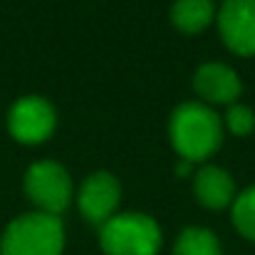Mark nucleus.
<instances>
[{"mask_svg":"<svg viewBox=\"0 0 255 255\" xmlns=\"http://www.w3.org/2000/svg\"><path fill=\"white\" fill-rule=\"evenodd\" d=\"M173 255H221V241L208 228H183L173 243Z\"/></svg>","mask_w":255,"mask_h":255,"instance_id":"obj_11","label":"nucleus"},{"mask_svg":"<svg viewBox=\"0 0 255 255\" xmlns=\"http://www.w3.org/2000/svg\"><path fill=\"white\" fill-rule=\"evenodd\" d=\"M223 127L236 134V136H248L251 131L255 129V114L251 107L246 104H231L226 107V117H223Z\"/></svg>","mask_w":255,"mask_h":255,"instance_id":"obj_13","label":"nucleus"},{"mask_svg":"<svg viewBox=\"0 0 255 255\" xmlns=\"http://www.w3.org/2000/svg\"><path fill=\"white\" fill-rule=\"evenodd\" d=\"M231 206H233L231 218H233L236 231L243 238H248V241L255 243V186L246 188L243 193H238Z\"/></svg>","mask_w":255,"mask_h":255,"instance_id":"obj_12","label":"nucleus"},{"mask_svg":"<svg viewBox=\"0 0 255 255\" xmlns=\"http://www.w3.org/2000/svg\"><path fill=\"white\" fill-rule=\"evenodd\" d=\"M216 17L213 0H176L171 7V22L188 35L203 32Z\"/></svg>","mask_w":255,"mask_h":255,"instance_id":"obj_10","label":"nucleus"},{"mask_svg":"<svg viewBox=\"0 0 255 255\" xmlns=\"http://www.w3.org/2000/svg\"><path fill=\"white\" fill-rule=\"evenodd\" d=\"M223 45L241 55H255V0H223L216 12Z\"/></svg>","mask_w":255,"mask_h":255,"instance_id":"obj_6","label":"nucleus"},{"mask_svg":"<svg viewBox=\"0 0 255 255\" xmlns=\"http://www.w3.org/2000/svg\"><path fill=\"white\" fill-rule=\"evenodd\" d=\"M65 228L60 216L32 211L17 216L0 238V255H62Z\"/></svg>","mask_w":255,"mask_h":255,"instance_id":"obj_2","label":"nucleus"},{"mask_svg":"<svg viewBox=\"0 0 255 255\" xmlns=\"http://www.w3.org/2000/svg\"><path fill=\"white\" fill-rule=\"evenodd\" d=\"M122 201V186L117 176L107 171H97L87 176L77 193V208L92 226H104Z\"/></svg>","mask_w":255,"mask_h":255,"instance_id":"obj_7","label":"nucleus"},{"mask_svg":"<svg viewBox=\"0 0 255 255\" xmlns=\"http://www.w3.org/2000/svg\"><path fill=\"white\" fill-rule=\"evenodd\" d=\"M193 193L203 208L221 211L236 201V181L226 169L206 164L193 176Z\"/></svg>","mask_w":255,"mask_h":255,"instance_id":"obj_9","label":"nucleus"},{"mask_svg":"<svg viewBox=\"0 0 255 255\" xmlns=\"http://www.w3.org/2000/svg\"><path fill=\"white\" fill-rule=\"evenodd\" d=\"M25 193L42 213L60 216L72 203V178L57 161H35L25 173Z\"/></svg>","mask_w":255,"mask_h":255,"instance_id":"obj_4","label":"nucleus"},{"mask_svg":"<svg viewBox=\"0 0 255 255\" xmlns=\"http://www.w3.org/2000/svg\"><path fill=\"white\" fill-rule=\"evenodd\" d=\"M193 89L203 104H236L241 97V77L223 62H203L193 72Z\"/></svg>","mask_w":255,"mask_h":255,"instance_id":"obj_8","label":"nucleus"},{"mask_svg":"<svg viewBox=\"0 0 255 255\" xmlns=\"http://www.w3.org/2000/svg\"><path fill=\"white\" fill-rule=\"evenodd\" d=\"M99 246L104 255H156L161 228L146 213H114L99 226Z\"/></svg>","mask_w":255,"mask_h":255,"instance_id":"obj_3","label":"nucleus"},{"mask_svg":"<svg viewBox=\"0 0 255 255\" xmlns=\"http://www.w3.org/2000/svg\"><path fill=\"white\" fill-rule=\"evenodd\" d=\"M57 114L45 97H20L7 112V131L20 144H42L52 136Z\"/></svg>","mask_w":255,"mask_h":255,"instance_id":"obj_5","label":"nucleus"},{"mask_svg":"<svg viewBox=\"0 0 255 255\" xmlns=\"http://www.w3.org/2000/svg\"><path fill=\"white\" fill-rule=\"evenodd\" d=\"M169 139L186 164H198L221 149L223 122L213 107L203 102H183L169 119Z\"/></svg>","mask_w":255,"mask_h":255,"instance_id":"obj_1","label":"nucleus"}]
</instances>
